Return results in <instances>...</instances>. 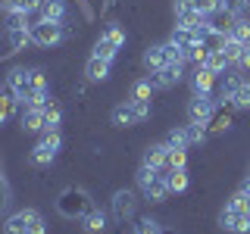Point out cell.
Segmentation results:
<instances>
[{
    "label": "cell",
    "instance_id": "obj_44",
    "mask_svg": "<svg viewBox=\"0 0 250 234\" xmlns=\"http://www.w3.org/2000/svg\"><path fill=\"white\" fill-rule=\"evenodd\" d=\"M25 234H47V222H44L41 213H38V215L28 222V231H25Z\"/></svg>",
    "mask_w": 250,
    "mask_h": 234
},
{
    "label": "cell",
    "instance_id": "obj_47",
    "mask_svg": "<svg viewBox=\"0 0 250 234\" xmlns=\"http://www.w3.org/2000/svg\"><path fill=\"white\" fill-rule=\"evenodd\" d=\"M244 47H250V35H247V41H244Z\"/></svg>",
    "mask_w": 250,
    "mask_h": 234
},
{
    "label": "cell",
    "instance_id": "obj_36",
    "mask_svg": "<svg viewBox=\"0 0 250 234\" xmlns=\"http://www.w3.org/2000/svg\"><path fill=\"white\" fill-rule=\"evenodd\" d=\"M166 169H188V147H175V150H169Z\"/></svg>",
    "mask_w": 250,
    "mask_h": 234
},
{
    "label": "cell",
    "instance_id": "obj_4",
    "mask_svg": "<svg viewBox=\"0 0 250 234\" xmlns=\"http://www.w3.org/2000/svg\"><path fill=\"white\" fill-rule=\"evenodd\" d=\"M216 106H219V100L213 97V94H194V97L188 100V122L203 125V128H207V122L213 119Z\"/></svg>",
    "mask_w": 250,
    "mask_h": 234
},
{
    "label": "cell",
    "instance_id": "obj_48",
    "mask_svg": "<svg viewBox=\"0 0 250 234\" xmlns=\"http://www.w3.org/2000/svg\"><path fill=\"white\" fill-rule=\"evenodd\" d=\"M247 13H250V0H247Z\"/></svg>",
    "mask_w": 250,
    "mask_h": 234
},
{
    "label": "cell",
    "instance_id": "obj_35",
    "mask_svg": "<svg viewBox=\"0 0 250 234\" xmlns=\"http://www.w3.org/2000/svg\"><path fill=\"white\" fill-rule=\"evenodd\" d=\"M150 94H153L150 78H138V81L131 84V100H150Z\"/></svg>",
    "mask_w": 250,
    "mask_h": 234
},
{
    "label": "cell",
    "instance_id": "obj_24",
    "mask_svg": "<svg viewBox=\"0 0 250 234\" xmlns=\"http://www.w3.org/2000/svg\"><path fill=\"white\" fill-rule=\"evenodd\" d=\"M41 0H0V10L3 13H38Z\"/></svg>",
    "mask_w": 250,
    "mask_h": 234
},
{
    "label": "cell",
    "instance_id": "obj_18",
    "mask_svg": "<svg viewBox=\"0 0 250 234\" xmlns=\"http://www.w3.org/2000/svg\"><path fill=\"white\" fill-rule=\"evenodd\" d=\"M82 228L88 231V234H100V231H106V228H109V213H106V209H100V206H94L91 213L82 218Z\"/></svg>",
    "mask_w": 250,
    "mask_h": 234
},
{
    "label": "cell",
    "instance_id": "obj_9",
    "mask_svg": "<svg viewBox=\"0 0 250 234\" xmlns=\"http://www.w3.org/2000/svg\"><path fill=\"white\" fill-rule=\"evenodd\" d=\"M19 122H22V131H28V135H38V131L44 135V128H47V113H44V106H22Z\"/></svg>",
    "mask_w": 250,
    "mask_h": 234
},
{
    "label": "cell",
    "instance_id": "obj_42",
    "mask_svg": "<svg viewBox=\"0 0 250 234\" xmlns=\"http://www.w3.org/2000/svg\"><path fill=\"white\" fill-rule=\"evenodd\" d=\"M6 206H10V184L3 178V162H0V213H6Z\"/></svg>",
    "mask_w": 250,
    "mask_h": 234
},
{
    "label": "cell",
    "instance_id": "obj_34",
    "mask_svg": "<svg viewBox=\"0 0 250 234\" xmlns=\"http://www.w3.org/2000/svg\"><path fill=\"white\" fill-rule=\"evenodd\" d=\"M185 137H188V147H197L207 140V128L203 125H194V122H188L185 125Z\"/></svg>",
    "mask_w": 250,
    "mask_h": 234
},
{
    "label": "cell",
    "instance_id": "obj_17",
    "mask_svg": "<svg viewBox=\"0 0 250 234\" xmlns=\"http://www.w3.org/2000/svg\"><path fill=\"white\" fill-rule=\"evenodd\" d=\"M166 159H169L166 144H147L144 153H141V162H144V166H153V169H166Z\"/></svg>",
    "mask_w": 250,
    "mask_h": 234
},
{
    "label": "cell",
    "instance_id": "obj_16",
    "mask_svg": "<svg viewBox=\"0 0 250 234\" xmlns=\"http://www.w3.org/2000/svg\"><path fill=\"white\" fill-rule=\"evenodd\" d=\"M31 25L25 28H6V50H3V57L6 53H19V50H25V47L31 44Z\"/></svg>",
    "mask_w": 250,
    "mask_h": 234
},
{
    "label": "cell",
    "instance_id": "obj_5",
    "mask_svg": "<svg viewBox=\"0 0 250 234\" xmlns=\"http://www.w3.org/2000/svg\"><path fill=\"white\" fill-rule=\"evenodd\" d=\"M135 209H138L135 191H116L113 200H109V215H113L116 222H131V218H135Z\"/></svg>",
    "mask_w": 250,
    "mask_h": 234
},
{
    "label": "cell",
    "instance_id": "obj_26",
    "mask_svg": "<svg viewBox=\"0 0 250 234\" xmlns=\"http://www.w3.org/2000/svg\"><path fill=\"white\" fill-rule=\"evenodd\" d=\"M163 53H166V66H185L188 62V50L178 47V44H172V41L163 44Z\"/></svg>",
    "mask_w": 250,
    "mask_h": 234
},
{
    "label": "cell",
    "instance_id": "obj_32",
    "mask_svg": "<svg viewBox=\"0 0 250 234\" xmlns=\"http://www.w3.org/2000/svg\"><path fill=\"white\" fill-rule=\"evenodd\" d=\"M116 53H119V47H113L109 41H104V38H97V41H94V53H91V57H100V59L113 62Z\"/></svg>",
    "mask_w": 250,
    "mask_h": 234
},
{
    "label": "cell",
    "instance_id": "obj_27",
    "mask_svg": "<svg viewBox=\"0 0 250 234\" xmlns=\"http://www.w3.org/2000/svg\"><path fill=\"white\" fill-rule=\"evenodd\" d=\"M203 66H207L209 72H216V75H225V72L231 69V62L225 59V53H222V50H213V53L207 57V62H203Z\"/></svg>",
    "mask_w": 250,
    "mask_h": 234
},
{
    "label": "cell",
    "instance_id": "obj_49",
    "mask_svg": "<svg viewBox=\"0 0 250 234\" xmlns=\"http://www.w3.org/2000/svg\"><path fill=\"white\" fill-rule=\"evenodd\" d=\"M247 81H250V78H247Z\"/></svg>",
    "mask_w": 250,
    "mask_h": 234
},
{
    "label": "cell",
    "instance_id": "obj_11",
    "mask_svg": "<svg viewBox=\"0 0 250 234\" xmlns=\"http://www.w3.org/2000/svg\"><path fill=\"white\" fill-rule=\"evenodd\" d=\"M66 16H69L66 0H41V6H38V19L62 22V25H66Z\"/></svg>",
    "mask_w": 250,
    "mask_h": 234
},
{
    "label": "cell",
    "instance_id": "obj_38",
    "mask_svg": "<svg viewBox=\"0 0 250 234\" xmlns=\"http://www.w3.org/2000/svg\"><path fill=\"white\" fill-rule=\"evenodd\" d=\"M231 103H234V109H250V81L247 78H244V84H241V91L234 94Z\"/></svg>",
    "mask_w": 250,
    "mask_h": 234
},
{
    "label": "cell",
    "instance_id": "obj_22",
    "mask_svg": "<svg viewBox=\"0 0 250 234\" xmlns=\"http://www.w3.org/2000/svg\"><path fill=\"white\" fill-rule=\"evenodd\" d=\"M163 172H166L169 194H182V191H188V169H163Z\"/></svg>",
    "mask_w": 250,
    "mask_h": 234
},
{
    "label": "cell",
    "instance_id": "obj_30",
    "mask_svg": "<svg viewBox=\"0 0 250 234\" xmlns=\"http://www.w3.org/2000/svg\"><path fill=\"white\" fill-rule=\"evenodd\" d=\"M225 209H231V213H250V197L244 191H234L229 200H225Z\"/></svg>",
    "mask_w": 250,
    "mask_h": 234
},
{
    "label": "cell",
    "instance_id": "obj_23",
    "mask_svg": "<svg viewBox=\"0 0 250 234\" xmlns=\"http://www.w3.org/2000/svg\"><path fill=\"white\" fill-rule=\"evenodd\" d=\"M169 41L178 44V47H185V50H191L194 44H200L197 41V28H185V25H175V31H172Z\"/></svg>",
    "mask_w": 250,
    "mask_h": 234
},
{
    "label": "cell",
    "instance_id": "obj_40",
    "mask_svg": "<svg viewBox=\"0 0 250 234\" xmlns=\"http://www.w3.org/2000/svg\"><path fill=\"white\" fill-rule=\"evenodd\" d=\"M209 53H213V50H209V47H203V44H194L191 50H188V59H191L194 66H203V62H207V57H209Z\"/></svg>",
    "mask_w": 250,
    "mask_h": 234
},
{
    "label": "cell",
    "instance_id": "obj_41",
    "mask_svg": "<svg viewBox=\"0 0 250 234\" xmlns=\"http://www.w3.org/2000/svg\"><path fill=\"white\" fill-rule=\"evenodd\" d=\"M219 10H225V13H231V16H244L247 13V0H222Z\"/></svg>",
    "mask_w": 250,
    "mask_h": 234
},
{
    "label": "cell",
    "instance_id": "obj_25",
    "mask_svg": "<svg viewBox=\"0 0 250 234\" xmlns=\"http://www.w3.org/2000/svg\"><path fill=\"white\" fill-rule=\"evenodd\" d=\"M144 66L150 69V72H156V69L166 66V53H163V44H153L144 50Z\"/></svg>",
    "mask_w": 250,
    "mask_h": 234
},
{
    "label": "cell",
    "instance_id": "obj_20",
    "mask_svg": "<svg viewBox=\"0 0 250 234\" xmlns=\"http://www.w3.org/2000/svg\"><path fill=\"white\" fill-rule=\"evenodd\" d=\"M109 66L113 62H106V59H100V57H91L88 62H84V75H88V81H106L109 78Z\"/></svg>",
    "mask_w": 250,
    "mask_h": 234
},
{
    "label": "cell",
    "instance_id": "obj_46",
    "mask_svg": "<svg viewBox=\"0 0 250 234\" xmlns=\"http://www.w3.org/2000/svg\"><path fill=\"white\" fill-rule=\"evenodd\" d=\"M238 191H244V194H247V197H250V175L244 178V181H241V187H238Z\"/></svg>",
    "mask_w": 250,
    "mask_h": 234
},
{
    "label": "cell",
    "instance_id": "obj_14",
    "mask_svg": "<svg viewBox=\"0 0 250 234\" xmlns=\"http://www.w3.org/2000/svg\"><path fill=\"white\" fill-rule=\"evenodd\" d=\"M6 88L16 94L19 103H25L28 94H31V88H28V69H13V72L6 75Z\"/></svg>",
    "mask_w": 250,
    "mask_h": 234
},
{
    "label": "cell",
    "instance_id": "obj_45",
    "mask_svg": "<svg viewBox=\"0 0 250 234\" xmlns=\"http://www.w3.org/2000/svg\"><path fill=\"white\" fill-rule=\"evenodd\" d=\"M238 66L244 69V72L250 75V47H244V53H241V59H238Z\"/></svg>",
    "mask_w": 250,
    "mask_h": 234
},
{
    "label": "cell",
    "instance_id": "obj_10",
    "mask_svg": "<svg viewBox=\"0 0 250 234\" xmlns=\"http://www.w3.org/2000/svg\"><path fill=\"white\" fill-rule=\"evenodd\" d=\"M182 75H185V66H163V69H156V72H150L147 78H150V84L153 88H175L178 81H182Z\"/></svg>",
    "mask_w": 250,
    "mask_h": 234
},
{
    "label": "cell",
    "instance_id": "obj_33",
    "mask_svg": "<svg viewBox=\"0 0 250 234\" xmlns=\"http://www.w3.org/2000/svg\"><path fill=\"white\" fill-rule=\"evenodd\" d=\"M222 53H225V59L231 62V66H238V59H241V53H244V44L241 41H234V38L229 35V41L222 44Z\"/></svg>",
    "mask_w": 250,
    "mask_h": 234
},
{
    "label": "cell",
    "instance_id": "obj_1",
    "mask_svg": "<svg viewBox=\"0 0 250 234\" xmlns=\"http://www.w3.org/2000/svg\"><path fill=\"white\" fill-rule=\"evenodd\" d=\"M53 206H57V213L62 218H69V222H82V218L94 209V200H91V194L84 191V187H75L72 184V187H66V191L57 194Z\"/></svg>",
    "mask_w": 250,
    "mask_h": 234
},
{
    "label": "cell",
    "instance_id": "obj_28",
    "mask_svg": "<svg viewBox=\"0 0 250 234\" xmlns=\"http://www.w3.org/2000/svg\"><path fill=\"white\" fill-rule=\"evenodd\" d=\"M100 38H104V41H109L113 47H119V50L125 47V28L119 25V22H109V25L104 28V35H100Z\"/></svg>",
    "mask_w": 250,
    "mask_h": 234
},
{
    "label": "cell",
    "instance_id": "obj_6",
    "mask_svg": "<svg viewBox=\"0 0 250 234\" xmlns=\"http://www.w3.org/2000/svg\"><path fill=\"white\" fill-rule=\"evenodd\" d=\"M109 122L116 125V128H131V125H141V113H138V103L135 100H122V103L113 106V113H109Z\"/></svg>",
    "mask_w": 250,
    "mask_h": 234
},
{
    "label": "cell",
    "instance_id": "obj_39",
    "mask_svg": "<svg viewBox=\"0 0 250 234\" xmlns=\"http://www.w3.org/2000/svg\"><path fill=\"white\" fill-rule=\"evenodd\" d=\"M219 6H222V0H194V10H197L200 16H213V13H219Z\"/></svg>",
    "mask_w": 250,
    "mask_h": 234
},
{
    "label": "cell",
    "instance_id": "obj_37",
    "mask_svg": "<svg viewBox=\"0 0 250 234\" xmlns=\"http://www.w3.org/2000/svg\"><path fill=\"white\" fill-rule=\"evenodd\" d=\"M163 144L169 147V150H175V147H188V137H185V125H178V128H172L169 135H166V140Z\"/></svg>",
    "mask_w": 250,
    "mask_h": 234
},
{
    "label": "cell",
    "instance_id": "obj_21",
    "mask_svg": "<svg viewBox=\"0 0 250 234\" xmlns=\"http://www.w3.org/2000/svg\"><path fill=\"white\" fill-rule=\"evenodd\" d=\"M16 109H19V100H16V94L10 88H0V125L6 119H13Z\"/></svg>",
    "mask_w": 250,
    "mask_h": 234
},
{
    "label": "cell",
    "instance_id": "obj_7",
    "mask_svg": "<svg viewBox=\"0 0 250 234\" xmlns=\"http://www.w3.org/2000/svg\"><path fill=\"white\" fill-rule=\"evenodd\" d=\"M231 122H234V103H219L213 119L207 122V137H216V135H222V131H229Z\"/></svg>",
    "mask_w": 250,
    "mask_h": 234
},
{
    "label": "cell",
    "instance_id": "obj_3",
    "mask_svg": "<svg viewBox=\"0 0 250 234\" xmlns=\"http://www.w3.org/2000/svg\"><path fill=\"white\" fill-rule=\"evenodd\" d=\"M60 150H62L60 131H44L41 140L35 144V150H31V162H35V166H50V162L57 159Z\"/></svg>",
    "mask_w": 250,
    "mask_h": 234
},
{
    "label": "cell",
    "instance_id": "obj_15",
    "mask_svg": "<svg viewBox=\"0 0 250 234\" xmlns=\"http://www.w3.org/2000/svg\"><path fill=\"white\" fill-rule=\"evenodd\" d=\"M216 72H209L207 66H194V72H191V88L194 94H213L216 88Z\"/></svg>",
    "mask_w": 250,
    "mask_h": 234
},
{
    "label": "cell",
    "instance_id": "obj_2",
    "mask_svg": "<svg viewBox=\"0 0 250 234\" xmlns=\"http://www.w3.org/2000/svg\"><path fill=\"white\" fill-rule=\"evenodd\" d=\"M28 31H31V44L38 47H57L60 41L69 38V28L62 22H47V19H38Z\"/></svg>",
    "mask_w": 250,
    "mask_h": 234
},
{
    "label": "cell",
    "instance_id": "obj_8",
    "mask_svg": "<svg viewBox=\"0 0 250 234\" xmlns=\"http://www.w3.org/2000/svg\"><path fill=\"white\" fill-rule=\"evenodd\" d=\"M219 228L229 234H250V213H231V209L222 206L219 213Z\"/></svg>",
    "mask_w": 250,
    "mask_h": 234
},
{
    "label": "cell",
    "instance_id": "obj_43",
    "mask_svg": "<svg viewBox=\"0 0 250 234\" xmlns=\"http://www.w3.org/2000/svg\"><path fill=\"white\" fill-rule=\"evenodd\" d=\"M28 16L25 13H6V28H25Z\"/></svg>",
    "mask_w": 250,
    "mask_h": 234
},
{
    "label": "cell",
    "instance_id": "obj_13",
    "mask_svg": "<svg viewBox=\"0 0 250 234\" xmlns=\"http://www.w3.org/2000/svg\"><path fill=\"white\" fill-rule=\"evenodd\" d=\"M141 191H144V197L150 200V203H163L169 197V184H166V172H156V175L150 178V181H147L144 187H141Z\"/></svg>",
    "mask_w": 250,
    "mask_h": 234
},
{
    "label": "cell",
    "instance_id": "obj_31",
    "mask_svg": "<svg viewBox=\"0 0 250 234\" xmlns=\"http://www.w3.org/2000/svg\"><path fill=\"white\" fill-rule=\"evenodd\" d=\"M44 113H47V128L44 131H60V125H62V109H60V103H47L44 106Z\"/></svg>",
    "mask_w": 250,
    "mask_h": 234
},
{
    "label": "cell",
    "instance_id": "obj_29",
    "mask_svg": "<svg viewBox=\"0 0 250 234\" xmlns=\"http://www.w3.org/2000/svg\"><path fill=\"white\" fill-rule=\"evenodd\" d=\"M135 234H166V228H163L156 218L150 215H141L138 222H135Z\"/></svg>",
    "mask_w": 250,
    "mask_h": 234
},
{
    "label": "cell",
    "instance_id": "obj_12",
    "mask_svg": "<svg viewBox=\"0 0 250 234\" xmlns=\"http://www.w3.org/2000/svg\"><path fill=\"white\" fill-rule=\"evenodd\" d=\"M38 215V209H19V213L6 215L3 218V234H25L28 231V222Z\"/></svg>",
    "mask_w": 250,
    "mask_h": 234
},
{
    "label": "cell",
    "instance_id": "obj_19",
    "mask_svg": "<svg viewBox=\"0 0 250 234\" xmlns=\"http://www.w3.org/2000/svg\"><path fill=\"white\" fill-rule=\"evenodd\" d=\"M241 84H244V78L241 75H234V72H225L222 75V81H219V103H231L234 100V94L241 91Z\"/></svg>",
    "mask_w": 250,
    "mask_h": 234
}]
</instances>
